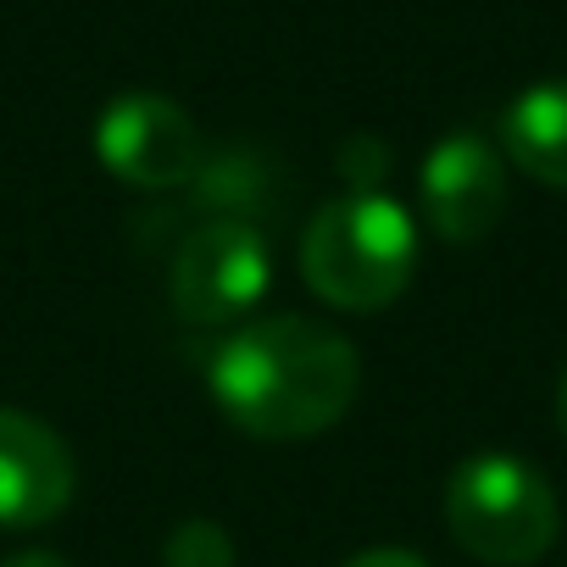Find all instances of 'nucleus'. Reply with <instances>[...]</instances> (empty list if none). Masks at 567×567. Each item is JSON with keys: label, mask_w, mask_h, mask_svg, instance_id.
<instances>
[{"label": "nucleus", "mask_w": 567, "mask_h": 567, "mask_svg": "<svg viewBox=\"0 0 567 567\" xmlns=\"http://www.w3.org/2000/svg\"><path fill=\"white\" fill-rule=\"evenodd\" d=\"M346 567H429L417 550H401V545H379V550H362V556H351Z\"/></svg>", "instance_id": "9d476101"}, {"label": "nucleus", "mask_w": 567, "mask_h": 567, "mask_svg": "<svg viewBox=\"0 0 567 567\" xmlns=\"http://www.w3.org/2000/svg\"><path fill=\"white\" fill-rule=\"evenodd\" d=\"M556 429L567 440V362H561V379H556Z\"/></svg>", "instance_id": "f8f14e48"}, {"label": "nucleus", "mask_w": 567, "mask_h": 567, "mask_svg": "<svg viewBox=\"0 0 567 567\" xmlns=\"http://www.w3.org/2000/svg\"><path fill=\"white\" fill-rule=\"evenodd\" d=\"M95 156L112 178L134 189H184L206 167L195 117L156 90H128L106 101V112L95 117Z\"/></svg>", "instance_id": "39448f33"}, {"label": "nucleus", "mask_w": 567, "mask_h": 567, "mask_svg": "<svg viewBox=\"0 0 567 567\" xmlns=\"http://www.w3.org/2000/svg\"><path fill=\"white\" fill-rule=\"evenodd\" d=\"M162 561L167 567H234V539L223 523L212 517H184L167 545H162Z\"/></svg>", "instance_id": "1a4fd4ad"}, {"label": "nucleus", "mask_w": 567, "mask_h": 567, "mask_svg": "<svg viewBox=\"0 0 567 567\" xmlns=\"http://www.w3.org/2000/svg\"><path fill=\"white\" fill-rule=\"evenodd\" d=\"M451 539L489 567H528L556 545L561 506L550 478L506 451H478L445 478Z\"/></svg>", "instance_id": "7ed1b4c3"}, {"label": "nucleus", "mask_w": 567, "mask_h": 567, "mask_svg": "<svg viewBox=\"0 0 567 567\" xmlns=\"http://www.w3.org/2000/svg\"><path fill=\"white\" fill-rule=\"evenodd\" d=\"M417 195L445 245H478L506 212V162L484 134H445L417 173Z\"/></svg>", "instance_id": "423d86ee"}, {"label": "nucleus", "mask_w": 567, "mask_h": 567, "mask_svg": "<svg viewBox=\"0 0 567 567\" xmlns=\"http://www.w3.org/2000/svg\"><path fill=\"white\" fill-rule=\"evenodd\" d=\"M267 290H272V245L239 212L200 217L178 239L167 267V301L189 329H223L256 312Z\"/></svg>", "instance_id": "20e7f679"}, {"label": "nucleus", "mask_w": 567, "mask_h": 567, "mask_svg": "<svg viewBox=\"0 0 567 567\" xmlns=\"http://www.w3.org/2000/svg\"><path fill=\"white\" fill-rule=\"evenodd\" d=\"M501 151L534 184L567 189V79L528 84L501 112Z\"/></svg>", "instance_id": "6e6552de"}, {"label": "nucleus", "mask_w": 567, "mask_h": 567, "mask_svg": "<svg viewBox=\"0 0 567 567\" xmlns=\"http://www.w3.org/2000/svg\"><path fill=\"white\" fill-rule=\"evenodd\" d=\"M0 567H73V561L56 556V550H18V556H7Z\"/></svg>", "instance_id": "9b49d317"}, {"label": "nucleus", "mask_w": 567, "mask_h": 567, "mask_svg": "<svg viewBox=\"0 0 567 567\" xmlns=\"http://www.w3.org/2000/svg\"><path fill=\"white\" fill-rule=\"evenodd\" d=\"M79 462L68 440L18 406H0V528H45L73 506Z\"/></svg>", "instance_id": "0eeeda50"}, {"label": "nucleus", "mask_w": 567, "mask_h": 567, "mask_svg": "<svg viewBox=\"0 0 567 567\" xmlns=\"http://www.w3.org/2000/svg\"><path fill=\"white\" fill-rule=\"evenodd\" d=\"M206 390L239 434L290 445L334 429L357 406L362 357L340 329L318 318L272 312L212 346Z\"/></svg>", "instance_id": "f257e3e1"}, {"label": "nucleus", "mask_w": 567, "mask_h": 567, "mask_svg": "<svg viewBox=\"0 0 567 567\" xmlns=\"http://www.w3.org/2000/svg\"><path fill=\"white\" fill-rule=\"evenodd\" d=\"M417 267V223L384 189H346L301 234V278L323 307L384 312Z\"/></svg>", "instance_id": "f03ea898"}]
</instances>
